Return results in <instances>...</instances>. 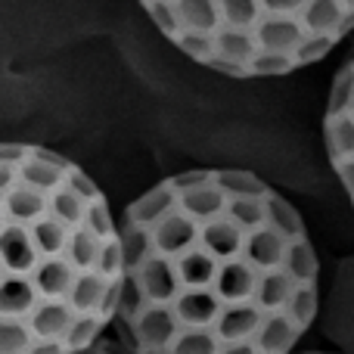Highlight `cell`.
I'll return each instance as SVG.
<instances>
[{"label":"cell","instance_id":"obj_3","mask_svg":"<svg viewBox=\"0 0 354 354\" xmlns=\"http://www.w3.org/2000/svg\"><path fill=\"white\" fill-rule=\"evenodd\" d=\"M159 35L227 78H280L354 31V0H137Z\"/></svg>","mask_w":354,"mask_h":354},{"label":"cell","instance_id":"obj_5","mask_svg":"<svg viewBox=\"0 0 354 354\" xmlns=\"http://www.w3.org/2000/svg\"><path fill=\"white\" fill-rule=\"evenodd\" d=\"M295 354H324V351H295Z\"/></svg>","mask_w":354,"mask_h":354},{"label":"cell","instance_id":"obj_2","mask_svg":"<svg viewBox=\"0 0 354 354\" xmlns=\"http://www.w3.org/2000/svg\"><path fill=\"white\" fill-rule=\"evenodd\" d=\"M122 227L100 183L62 153H0V354H72L118 314Z\"/></svg>","mask_w":354,"mask_h":354},{"label":"cell","instance_id":"obj_4","mask_svg":"<svg viewBox=\"0 0 354 354\" xmlns=\"http://www.w3.org/2000/svg\"><path fill=\"white\" fill-rule=\"evenodd\" d=\"M324 147L345 196L354 205V47L333 75L324 109Z\"/></svg>","mask_w":354,"mask_h":354},{"label":"cell","instance_id":"obj_1","mask_svg":"<svg viewBox=\"0 0 354 354\" xmlns=\"http://www.w3.org/2000/svg\"><path fill=\"white\" fill-rule=\"evenodd\" d=\"M115 339L137 354H295L320 311V258L299 208L258 174L193 168L118 218Z\"/></svg>","mask_w":354,"mask_h":354}]
</instances>
